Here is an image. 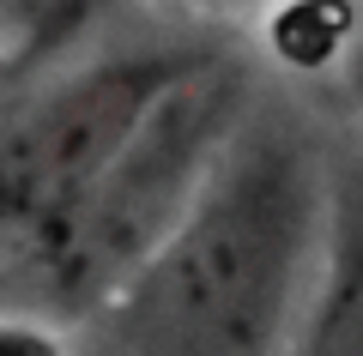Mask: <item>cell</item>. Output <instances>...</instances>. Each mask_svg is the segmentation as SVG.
<instances>
[{
  "mask_svg": "<svg viewBox=\"0 0 363 356\" xmlns=\"http://www.w3.org/2000/svg\"><path fill=\"white\" fill-rule=\"evenodd\" d=\"M248 115V73L218 49H194L188 67L145 103L121 151L97 169L67 224L25 260V278L55 308H97L157 248L236 121Z\"/></svg>",
  "mask_w": 363,
  "mask_h": 356,
  "instance_id": "7a4b0ae2",
  "label": "cell"
},
{
  "mask_svg": "<svg viewBox=\"0 0 363 356\" xmlns=\"http://www.w3.org/2000/svg\"><path fill=\"white\" fill-rule=\"evenodd\" d=\"M0 350H55V338H37V332H0Z\"/></svg>",
  "mask_w": 363,
  "mask_h": 356,
  "instance_id": "8992f818",
  "label": "cell"
},
{
  "mask_svg": "<svg viewBox=\"0 0 363 356\" xmlns=\"http://www.w3.org/2000/svg\"><path fill=\"white\" fill-rule=\"evenodd\" d=\"M303 356H363V139L327 151L315 278L297 314Z\"/></svg>",
  "mask_w": 363,
  "mask_h": 356,
  "instance_id": "277c9868",
  "label": "cell"
},
{
  "mask_svg": "<svg viewBox=\"0 0 363 356\" xmlns=\"http://www.w3.org/2000/svg\"><path fill=\"white\" fill-rule=\"evenodd\" d=\"M104 13V0H0V54L13 67L55 61L85 25Z\"/></svg>",
  "mask_w": 363,
  "mask_h": 356,
  "instance_id": "5b68a950",
  "label": "cell"
},
{
  "mask_svg": "<svg viewBox=\"0 0 363 356\" xmlns=\"http://www.w3.org/2000/svg\"><path fill=\"white\" fill-rule=\"evenodd\" d=\"M188 54L194 49L97 61L73 79H55L0 127V254L13 266H25L67 224L97 169L145 115V103L188 67Z\"/></svg>",
  "mask_w": 363,
  "mask_h": 356,
  "instance_id": "3957f363",
  "label": "cell"
},
{
  "mask_svg": "<svg viewBox=\"0 0 363 356\" xmlns=\"http://www.w3.org/2000/svg\"><path fill=\"white\" fill-rule=\"evenodd\" d=\"M327 157L291 115H248L157 248L97 308L104 344L182 356L272 350L297 326L321 242Z\"/></svg>",
  "mask_w": 363,
  "mask_h": 356,
  "instance_id": "6da1fadb",
  "label": "cell"
}]
</instances>
